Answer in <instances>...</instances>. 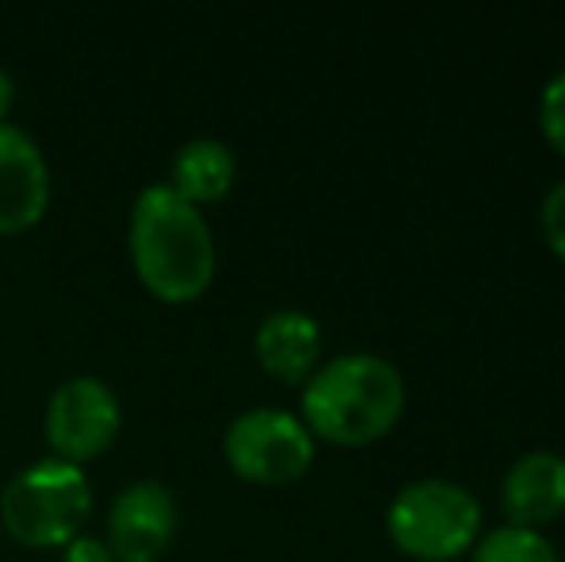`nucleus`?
<instances>
[{"label":"nucleus","instance_id":"2","mask_svg":"<svg viewBox=\"0 0 565 562\" xmlns=\"http://www.w3.org/2000/svg\"><path fill=\"white\" fill-rule=\"evenodd\" d=\"M401 370L370 351H350L320 362L300 385V421L312 439L335 447H370L385 439L404 416Z\"/></svg>","mask_w":565,"mask_h":562},{"label":"nucleus","instance_id":"13","mask_svg":"<svg viewBox=\"0 0 565 562\" xmlns=\"http://www.w3.org/2000/svg\"><path fill=\"white\" fill-rule=\"evenodd\" d=\"M539 131L565 158V70H558L539 93Z\"/></svg>","mask_w":565,"mask_h":562},{"label":"nucleus","instance_id":"5","mask_svg":"<svg viewBox=\"0 0 565 562\" xmlns=\"http://www.w3.org/2000/svg\"><path fill=\"white\" fill-rule=\"evenodd\" d=\"M224 458L243 481L292 486L316 463V439L297 413L246 409L224 432Z\"/></svg>","mask_w":565,"mask_h":562},{"label":"nucleus","instance_id":"16","mask_svg":"<svg viewBox=\"0 0 565 562\" xmlns=\"http://www.w3.org/2000/svg\"><path fill=\"white\" fill-rule=\"evenodd\" d=\"M12 100H15V82H12V74L0 66V124L8 120V108H12Z\"/></svg>","mask_w":565,"mask_h":562},{"label":"nucleus","instance_id":"8","mask_svg":"<svg viewBox=\"0 0 565 562\" xmlns=\"http://www.w3.org/2000/svg\"><path fill=\"white\" fill-rule=\"evenodd\" d=\"M51 166L35 139L15 124H0V235H20L46 216Z\"/></svg>","mask_w":565,"mask_h":562},{"label":"nucleus","instance_id":"4","mask_svg":"<svg viewBox=\"0 0 565 562\" xmlns=\"http://www.w3.org/2000/svg\"><path fill=\"white\" fill-rule=\"evenodd\" d=\"M484 512L466 486L447 478L408 481L385 512L393 548L412 562H450L477 548Z\"/></svg>","mask_w":565,"mask_h":562},{"label":"nucleus","instance_id":"14","mask_svg":"<svg viewBox=\"0 0 565 562\" xmlns=\"http://www.w3.org/2000/svg\"><path fill=\"white\" fill-rule=\"evenodd\" d=\"M539 224H543L546 247L565 263V181L551 185V193L543 197V209H539Z\"/></svg>","mask_w":565,"mask_h":562},{"label":"nucleus","instance_id":"12","mask_svg":"<svg viewBox=\"0 0 565 562\" xmlns=\"http://www.w3.org/2000/svg\"><path fill=\"white\" fill-rule=\"evenodd\" d=\"M469 562H562V559L558 548L543 532L504 524V528H492V532H481L477 548L469 551Z\"/></svg>","mask_w":565,"mask_h":562},{"label":"nucleus","instance_id":"10","mask_svg":"<svg viewBox=\"0 0 565 562\" xmlns=\"http://www.w3.org/2000/svg\"><path fill=\"white\" fill-rule=\"evenodd\" d=\"M320 351L323 328L300 308H277L254 331V359L285 385H305L320 367Z\"/></svg>","mask_w":565,"mask_h":562},{"label":"nucleus","instance_id":"11","mask_svg":"<svg viewBox=\"0 0 565 562\" xmlns=\"http://www.w3.org/2000/svg\"><path fill=\"white\" fill-rule=\"evenodd\" d=\"M235 155L227 142L220 139H189L178 147L170 166V181L166 185L178 197H185L189 204H216L224 201L235 185Z\"/></svg>","mask_w":565,"mask_h":562},{"label":"nucleus","instance_id":"3","mask_svg":"<svg viewBox=\"0 0 565 562\" xmlns=\"http://www.w3.org/2000/svg\"><path fill=\"white\" fill-rule=\"evenodd\" d=\"M93 517V481L85 466L39 458L23 466L0 494V524L15 543L35 551H62L85 532Z\"/></svg>","mask_w":565,"mask_h":562},{"label":"nucleus","instance_id":"9","mask_svg":"<svg viewBox=\"0 0 565 562\" xmlns=\"http://www.w3.org/2000/svg\"><path fill=\"white\" fill-rule=\"evenodd\" d=\"M500 509L512 528L543 532V524L565 517V455L527 450L508 466L500 481Z\"/></svg>","mask_w":565,"mask_h":562},{"label":"nucleus","instance_id":"6","mask_svg":"<svg viewBox=\"0 0 565 562\" xmlns=\"http://www.w3.org/2000/svg\"><path fill=\"white\" fill-rule=\"evenodd\" d=\"M124 427V409L108 382L77 374L62 382L46 401V443L62 463H89L105 455Z\"/></svg>","mask_w":565,"mask_h":562},{"label":"nucleus","instance_id":"15","mask_svg":"<svg viewBox=\"0 0 565 562\" xmlns=\"http://www.w3.org/2000/svg\"><path fill=\"white\" fill-rule=\"evenodd\" d=\"M62 562H116L108 555L105 540H97V536L82 532L77 540H70L66 548H62Z\"/></svg>","mask_w":565,"mask_h":562},{"label":"nucleus","instance_id":"7","mask_svg":"<svg viewBox=\"0 0 565 562\" xmlns=\"http://www.w3.org/2000/svg\"><path fill=\"white\" fill-rule=\"evenodd\" d=\"M178 536V501L162 481H131L113 497L105 548L116 562H158Z\"/></svg>","mask_w":565,"mask_h":562},{"label":"nucleus","instance_id":"1","mask_svg":"<svg viewBox=\"0 0 565 562\" xmlns=\"http://www.w3.org/2000/svg\"><path fill=\"white\" fill-rule=\"evenodd\" d=\"M127 251L135 278L166 305H189L204 297L216 278V235L209 220L166 181H150L135 197Z\"/></svg>","mask_w":565,"mask_h":562}]
</instances>
